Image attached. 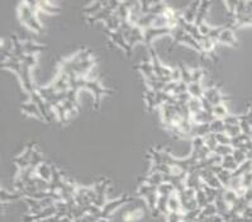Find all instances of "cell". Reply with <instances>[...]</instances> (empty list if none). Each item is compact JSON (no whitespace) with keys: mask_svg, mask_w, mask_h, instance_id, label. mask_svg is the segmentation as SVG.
Returning <instances> with one entry per match:
<instances>
[{"mask_svg":"<svg viewBox=\"0 0 252 222\" xmlns=\"http://www.w3.org/2000/svg\"><path fill=\"white\" fill-rule=\"evenodd\" d=\"M228 115H231V113L228 112V109H227V107L224 105V103L214 105V108H213V116H214L216 119H223V118H226Z\"/></svg>","mask_w":252,"mask_h":222,"instance_id":"e575fe53","label":"cell"},{"mask_svg":"<svg viewBox=\"0 0 252 222\" xmlns=\"http://www.w3.org/2000/svg\"><path fill=\"white\" fill-rule=\"evenodd\" d=\"M200 4H202V1H192V3L186 7V9L183 12V17L186 22L194 23V20H195L196 18V14H198V10H199Z\"/></svg>","mask_w":252,"mask_h":222,"instance_id":"d4e9b609","label":"cell"},{"mask_svg":"<svg viewBox=\"0 0 252 222\" xmlns=\"http://www.w3.org/2000/svg\"><path fill=\"white\" fill-rule=\"evenodd\" d=\"M74 198H75L77 206L88 207L90 205H94V202H95V191L90 187H79Z\"/></svg>","mask_w":252,"mask_h":222,"instance_id":"5bb4252c","label":"cell"},{"mask_svg":"<svg viewBox=\"0 0 252 222\" xmlns=\"http://www.w3.org/2000/svg\"><path fill=\"white\" fill-rule=\"evenodd\" d=\"M200 178H202L203 184L208 185L210 188L214 189H223L222 183L219 182L218 177L210 170V169H204L200 172Z\"/></svg>","mask_w":252,"mask_h":222,"instance_id":"7402d4cb","label":"cell"},{"mask_svg":"<svg viewBox=\"0 0 252 222\" xmlns=\"http://www.w3.org/2000/svg\"><path fill=\"white\" fill-rule=\"evenodd\" d=\"M210 7H212V1H208V0H203L202 4H200L199 10H198V14H196L195 20H194V24H195L196 27H199L200 24L204 23V19H206L207 14H208Z\"/></svg>","mask_w":252,"mask_h":222,"instance_id":"4316f807","label":"cell"},{"mask_svg":"<svg viewBox=\"0 0 252 222\" xmlns=\"http://www.w3.org/2000/svg\"><path fill=\"white\" fill-rule=\"evenodd\" d=\"M221 166H222L224 170H228V172L233 173L235 170H237V169H238L239 165L237 164V162H236L235 158H233L232 155H228V156H226V158L222 159Z\"/></svg>","mask_w":252,"mask_h":222,"instance_id":"1f68e13d","label":"cell"},{"mask_svg":"<svg viewBox=\"0 0 252 222\" xmlns=\"http://www.w3.org/2000/svg\"><path fill=\"white\" fill-rule=\"evenodd\" d=\"M19 198H26L24 194L20 191H13V192H8L5 189H1V202H9V201H17Z\"/></svg>","mask_w":252,"mask_h":222,"instance_id":"f546056e","label":"cell"},{"mask_svg":"<svg viewBox=\"0 0 252 222\" xmlns=\"http://www.w3.org/2000/svg\"><path fill=\"white\" fill-rule=\"evenodd\" d=\"M178 68L180 69V73H181V80L184 83L189 85L193 83V70H190L188 66H186L184 62H179V66Z\"/></svg>","mask_w":252,"mask_h":222,"instance_id":"d6a6232c","label":"cell"},{"mask_svg":"<svg viewBox=\"0 0 252 222\" xmlns=\"http://www.w3.org/2000/svg\"><path fill=\"white\" fill-rule=\"evenodd\" d=\"M51 87L56 91L61 93V91H67L70 89V76L62 71L57 70L56 75L53 77V80L51 81Z\"/></svg>","mask_w":252,"mask_h":222,"instance_id":"d6986e66","label":"cell"},{"mask_svg":"<svg viewBox=\"0 0 252 222\" xmlns=\"http://www.w3.org/2000/svg\"><path fill=\"white\" fill-rule=\"evenodd\" d=\"M22 62H23L26 66H28V68H34L37 65V56L36 55H24V56H22V58H18Z\"/></svg>","mask_w":252,"mask_h":222,"instance_id":"7bdbcfd3","label":"cell"},{"mask_svg":"<svg viewBox=\"0 0 252 222\" xmlns=\"http://www.w3.org/2000/svg\"><path fill=\"white\" fill-rule=\"evenodd\" d=\"M157 191H159V195H166V197H170L174 192H176L175 187H174L171 183H163V184L157 187Z\"/></svg>","mask_w":252,"mask_h":222,"instance_id":"8d00e7d4","label":"cell"},{"mask_svg":"<svg viewBox=\"0 0 252 222\" xmlns=\"http://www.w3.org/2000/svg\"><path fill=\"white\" fill-rule=\"evenodd\" d=\"M70 88L75 90L91 91L94 95V109L99 111L102 98L104 95H109L113 93L112 89L104 88L98 79H89V77H70Z\"/></svg>","mask_w":252,"mask_h":222,"instance_id":"6da1fadb","label":"cell"},{"mask_svg":"<svg viewBox=\"0 0 252 222\" xmlns=\"http://www.w3.org/2000/svg\"><path fill=\"white\" fill-rule=\"evenodd\" d=\"M110 179L99 178L94 184V191H95V202L94 205L98 206L99 208H103L106 205V191L109 188Z\"/></svg>","mask_w":252,"mask_h":222,"instance_id":"4fadbf2b","label":"cell"},{"mask_svg":"<svg viewBox=\"0 0 252 222\" xmlns=\"http://www.w3.org/2000/svg\"><path fill=\"white\" fill-rule=\"evenodd\" d=\"M171 37H173V44H186V46H190V47L194 48L196 52H199V54L202 55L203 59H207L206 52H204V50H203L202 44H200L199 42L195 40V38L192 37L189 33H186L185 30H181L180 27L173 30Z\"/></svg>","mask_w":252,"mask_h":222,"instance_id":"52a82bcc","label":"cell"},{"mask_svg":"<svg viewBox=\"0 0 252 222\" xmlns=\"http://www.w3.org/2000/svg\"><path fill=\"white\" fill-rule=\"evenodd\" d=\"M36 146H37L36 141L30 142V144L24 148L23 151L20 152L19 155H17V156H14L13 163L15 164L18 170H24V169L30 166V162H32V158H33L34 151L37 150Z\"/></svg>","mask_w":252,"mask_h":222,"instance_id":"8fae6325","label":"cell"},{"mask_svg":"<svg viewBox=\"0 0 252 222\" xmlns=\"http://www.w3.org/2000/svg\"><path fill=\"white\" fill-rule=\"evenodd\" d=\"M227 135L229 136L231 138H235L237 136H239L242 133V130H241V126H226V131H224Z\"/></svg>","mask_w":252,"mask_h":222,"instance_id":"f6af8a7d","label":"cell"},{"mask_svg":"<svg viewBox=\"0 0 252 222\" xmlns=\"http://www.w3.org/2000/svg\"><path fill=\"white\" fill-rule=\"evenodd\" d=\"M221 194H222L223 199H224V201H226V202L231 206V207H232L233 205H236V202H237V201L239 199L238 193L235 192V191H232V189H229V188L222 189V193H221Z\"/></svg>","mask_w":252,"mask_h":222,"instance_id":"4dcf8cb0","label":"cell"},{"mask_svg":"<svg viewBox=\"0 0 252 222\" xmlns=\"http://www.w3.org/2000/svg\"><path fill=\"white\" fill-rule=\"evenodd\" d=\"M30 99L36 103L37 107H38V109H40L41 113H42V116H44V121H46V122L52 121L55 112H53L52 107H51V105L48 104L46 101H44V98H42V95L38 93V90H36L34 93H32V94L30 95ZM55 116H56V115H55Z\"/></svg>","mask_w":252,"mask_h":222,"instance_id":"9a60e30c","label":"cell"},{"mask_svg":"<svg viewBox=\"0 0 252 222\" xmlns=\"http://www.w3.org/2000/svg\"><path fill=\"white\" fill-rule=\"evenodd\" d=\"M137 194L143 197V198L147 201V205L151 208V211H156L157 201H159V191H157V187H153V185L146 184V183H141V185L137 189Z\"/></svg>","mask_w":252,"mask_h":222,"instance_id":"30bf717a","label":"cell"},{"mask_svg":"<svg viewBox=\"0 0 252 222\" xmlns=\"http://www.w3.org/2000/svg\"><path fill=\"white\" fill-rule=\"evenodd\" d=\"M242 187L245 191H249L252 188V172L246 173L242 177Z\"/></svg>","mask_w":252,"mask_h":222,"instance_id":"681fc988","label":"cell"},{"mask_svg":"<svg viewBox=\"0 0 252 222\" xmlns=\"http://www.w3.org/2000/svg\"><path fill=\"white\" fill-rule=\"evenodd\" d=\"M188 93H189L192 98L202 99V98H204L206 89L202 87V81H195V83L189 84V87H188Z\"/></svg>","mask_w":252,"mask_h":222,"instance_id":"83f0119b","label":"cell"},{"mask_svg":"<svg viewBox=\"0 0 252 222\" xmlns=\"http://www.w3.org/2000/svg\"><path fill=\"white\" fill-rule=\"evenodd\" d=\"M130 201H132V195L123 194L119 198L106 202V205L102 208V219H108L112 213L116 212L117 209L119 208L120 206L126 205V203H128Z\"/></svg>","mask_w":252,"mask_h":222,"instance_id":"e0dca14e","label":"cell"},{"mask_svg":"<svg viewBox=\"0 0 252 222\" xmlns=\"http://www.w3.org/2000/svg\"><path fill=\"white\" fill-rule=\"evenodd\" d=\"M91 55H93V51L90 50V48H83V50H80L75 55H73L71 58L59 60V69L57 70L62 71V73L67 74L69 76H71V74L74 73V69L76 68L79 64H81L83 61L91 59Z\"/></svg>","mask_w":252,"mask_h":222,"instance_id":"5b68a950","label":"cell"},{"mask_svg":"<svg viewBox=\"0 0 252 222\" xmlns=\"http://www.w3.org/2000/svg\"><path fill=\"white\" fill-rule=\"evenodd\" d=\"M38 12H41L38 1H20L18 5V18L20 23L24 24L28 30L42 34L44 33V28L38 19Z\"/></svg>","mask_w":252,"mask_h":222,"instance_id":"7a4b0ae2","label":"cell"},{"mask_svg":"<svg viewBox=\"0 0 252 222\" xmlns=\"http://www.w3.org/2000/svg\"><path fill=\"white\" fill-rule=\"evenodd\" d=\"M98 222H108V220H106V219H100Z\"/></svg>","mask_w":252,"mask_h":222,"instance_id":"f907efd6","label":"cell"},{"mask_svg":"<svg viewBox=\"0 0 252 222\" xmlns=\"http://www.w3.org/2000/svg\"><path fill=\"white\" fill-rule=\"evenodd\" d=\"M143 216L142 209H134L132 212L127 213V215L123 216V220L126 222H134V221H138L141 217Z\"/></svg>","mask_w":252,"mask_h":222,"instance_id":"b9f144b4","label":"cell"},{"mask_svg":"<svg viewBox=\"0 0 252 222\" xmlns=\"http://www.w3.org/2000/svg\"><path fill=\"white\" fill-rule=\"evenodd\" d=\"M149 56H151V64H152V68L155 70V74L159 77L160 80L163 81V83H170V81H180L181 80V73H180L179 68L171 69L167 68L161 62V60L159 59V55H157L156 50L152 47L148 48Z\"/></svg>","mask_w":252,"mask_h":222,"instance_id":"3957f363","label":"cell"},{"mask_svg":"<svg viewBox=\"0 0 252 222\" xmlns=\"http://www.w3.org/2000/svg\"><path fill=\"white\" fill-rule=\"evenodd\" d=\"M103 32L106 37H108V40L112 42V44H116V46H118V47L122 48V50L126 52L127 58H131V56H132L133 50L130 47V44H128V42H127L126 37H124V34H123L119 30H106V28H104Z\"/></svg>","mask_w":252,"mask_h":222,"instance_id":"7c38bea8","label":"cell"},{"mask_svg":"<svg viewBox=\"0 0 252 222\" xmlns=\"http://www.w3.org/2000/svg\"><path fill=\"white\" fill-rule=\"evenodd\" d=\"M207 75V70L206 69H202V68H195L193 70V83H195V81H202L203 77Z\"/></svg>","mask_w":252,"mask_h":222,"instance_id":"bcb514c9","label":"cell"},{"mask_svg":"<svg viewBox=\"0 0 252 222\" xmlns=\"http://www.w3.org/2000/svg\"><path fill=\"white\" fill-rule=\"evenodd\" d=\"M38 5H40L41 12H44V13L59 14L61 12L60 7L53 5V4L50 3V1H38Z\"/></svg>","mask_w":252,"mask_h":222,"instance_id":"836d02e7","label":"cell"},{"mask_svg":"<svg viewBox=\"0 0 252 222\" xmlns=\"http://www.w3.org/2000/svg\"><path fill=\"white\" fill-rule=\"evenodd\" d=\"M120 1H116V0H112V1H104V7L102 8L100 12L93 15V17H88L87 22L88 24H95L96 22H104L105 23L106 20L109 19L112 15L117 12V9L119 8Z\"/></svg>","mask_w":252,"mask_h":222,"instance_id":"9c48e42d","label":"cell"},{"mask_svg":"<svg viewBox=\"0 0 252 222\" xmlns=\"http://www.w3.org/2000/svg\"><path fill=\"white\" fill-rule=\"evenodd\" d=\"M216 138H217V141H218L219 145H231V144H232V138L229 137L226 132H222V133H217Z\"/></svg>","mask_w":252,"mask_h":222,"instance_id":"7dc6e473","label":"cell"},{"mask_svg":"<svg viewBox=\"0 0 252 222\" xmlns=\"http://www.w3.org/2000/svg\"><path fill=\"white\" fill-rule=\"evenodd\" d=\"M20 111L23 112L24 115L28 116V117H34L37 119H40V121H44V116L41 113V111L38 109L37 104L34 103L33 101H27L23 102L22 104H20Z\"/></svg>","mask_w":252,"mask_h":222,"instance_id":"cb8c5ba5","label":"cell"},{"mask_svg":"<svg viewBox=\"0 0 252 222\" xmlns=\"http://www.w3.org/2000/svg\"><path fill=\"white\" fill-rule=\"evenodd\" d=\"M134 69H137V70H139L141 73H142L143 77H145V81L160 80L159 77L156 76V74H155V70H153L152 64H151V61H149V60L139 62L138 65H136V66H134Z\"/></svg>","mask_w":252,"mask_h":222,"instance_id":"603a6c76","label":"cell"},{"mask_svg":"<svg viewBox=\"0 0 252 222\" xmlns=\"http://www.w3.org/2000/svg\"><path fill=\"white\" fill-rule=\"evenodd\" d=\"M159 109H160V117H161V123H163V128H165L166 126H169L174 118L178 116L176 104L174 105V104H169V103H166V104L161 105Z\"/></svg>","mask_w":252,"mask_h":222,"instance_id":"ffe728a7","label":"cell"},{"mask_svg":"<svg viewBox=\"0 0 252 222\" xmlns=\"http://www.w3.org/2000/svg\"><path fill=\"white\" fill-rule=\"evenodd\" d=\"M188 108H189L190 113L193 116L198 115L199 112L203 111V105H202V101L200 99H196V98H192L188 103Z\"/></svg>","mask_w":252,"mask_h":222,"instance_id":"d590c367","label":"cell"},{"mask_svg":"<svg viewBox=\"0 0 252 222\" xmlns=\"http://www.w3.org/2000/svg\"><path fill=\"white\" fill-rule=\"evenodd\" d=\"M188 87H189V85L186 84V83H184L183 80L178 81V85H176V89L175 91H174V95L178 97V95H181L184 94V93H188Z\"/></svg>","mask_w":252,"mask_h":222,"instance_id":"c3c4849f","label":"cell"},{"mask_svg":"<svg viewBox=\"0 0 252 222\" xmlns=\"http://www.w3.org/2000/svg\"><path fill=\"white\" fill-rule=\"evenodd\" d=\"M103 7H104V1H93L90 5L83 8V9H81V13H83L87 18L93 17V15H95L98 12H100Z\"/></svg>","mask_w":252,"mask_h":222,"instance_id":"f1b7e54d","label":"cell"},{"mask_svg":"<svg viewBox=\"0 0 252 222\" xmlns=\"http://www.w3.org/2000/svg\"><path fill=\"white\" fill-rule=\"evenodd\" d=\"M12 42H13V52L14 56L17 58H22L24 55H36L40 52H44L47 48L46 44H36L33 41H20L17 37V34H12Z\"/></svg>","mask_w":252,"mask_h":222,"instance_id":"277c9868","label":"cell"},{"mask_svg":"<svg viewBox=\"0 0 252 222\" xmlns=\"http://www.w3.org/2000/svg\"><path fill=\"white\" fill-rule=\"evenodd\" d=\"M218 44H228L231 47H238V41L236 38L235 36V30L231 28V23L226 24V28L222 30V33L219 34Z\"/></svg>","mask_w":252,"mask_h":222,"instance_id":"44dd1931","label":"cell"},{"mask_svg":"<svg viewBox=\"0 0 252 222\" xmlns=\"http://www.w3.org/2000/svg\"><path fill=\"white\" fill-rule=\"evenodd\" d=\"M204 142H206V146L207 148L210 150V151L214 154V151H216V148H218V141H217V138H216V135L214 133H208V135L204 137Z\"/></svg>","mask_w":252,"mask_h":222,"instance_id":"f35d334b","label":"cell"},{"mask_svg":"<svg viewBox=\"0 0 252 222\" xmlns=\"http://www.w3.org/2000/svg\"><path fill=\"white\" fill-rule=\"evenodd\" d=\"M222 121L226 126H237L241 123V115H228Z\"/></svg>","mask_w":252,"mask_h":222,"instance_id":"ee69618b","label":"cell"},{"mask_svg":"<svg viewBox=\"0 0 252 222\" xmlns=\"http://www.w3.org/2000/svg\"><path fill=\"white\" fill-rule=\"evenodd\" d=\"M119 30L124 34L127 42L130 44V47L132 48L138 44H145V36H143V30H141L137 26H133L130 23V20H124L120 24Z\"/></svg>","mask_w":252,"mask_h":222,"instance_id":"8992f818","label":"cell"},{"mask_svg":"<svg viewBox=\"0 0 252 222\" xmlns=\"http://www.w3.org/2000/svg\"><path fill=\"white\" fill-rule=\"evenodd\" d=\"M210 127V133H222V132L226 131V125H224V122L222 119H214V121L209 125Z\"/></svg>","mask_w":252,"mask_h":222,"instance_id":"74e56055","label":"cell"},{"mask_svg":"<svg viewBox=\"0 0 252 222\" xmlns=\"http://www.w3.org/2000/svg\"><path fill=\"white\" fill-rule=\"evenodd\" d=\"M148 158L151 159L152 164H166L170 165V166H175L176 162H178V158L173 156L171 152L169 151L167 148H148Z\"/></svg>","mask_w":252,"mask_h":222,"instance_id":"ba28073f","label":"cell"},{"mask_svg":"<svg viewBox=\"0 0 252 222\" xmlns=\"http://www.w3.org/2000/svg\"><path fill=\"white\" fill-rule=\"evenodd\" d=\"M36 174L40 177V178H42L44 180H46V182H51V179H52V163H48L46 160L44 163H42V164L37 168L36 170Z\"/></svg>","mask_w":252,"mask_h":222,"instance_id":"484cf974","label":"cell"},{"mask_svg":"<svg viewBox=\"0 0 252 222\" xmlns=\"http://www.w3.org/2000/svg\"><path fill=\"white\" fill-rule=\"evenodd\" d=\"M247 154H249V152L245 151V150H241V148H235V150H233L232 156L235 158V160L237 162V164L241 165L249 160V156H247Z\"/></svg>","mask_w":252,"mask_h":222,"instance_id":"ab89813d","label":"cell"},{"mask_svg":"<svg viewBox=\"0 0 252 222\" xmlns=\"http://www.w3.org/2000/svg\"><path fill=\"white\" fill-rule=\"evenodd\" d=\"M233 150H235V148H233L231 145H218V148H216L214 154L221 156V158H226V156H228V155L233 154Z\"/></svg>","mask_w":252,"mask_h":222,"instance_id":"60d3db41","label":"cell"},{"mask_svg":"<svg viewBox=\"0 0 252 222\" xmlns=\"http://www.w3.org/2000/svg\"><path fill=\"white\" fill-rule=\"evenodd\" d=\"M173 30L171 28H156V27H149L143 30V36H145V44L146 47H152L153 40H156L157 37L161 36H171Z\"/></svg>","mask_w":252,"mask_h":222,"instance_id":"2e32d148","label":"cell"},{"mask_svg":"<svg viewBox=\"0 0 252 222\" xmlns=\"http://www.w3.org/2000/svg\"><path fill=\"white\" fill-rule=\"evenodd\" d=\"M204 98L208 99L213 105H218L222 104L223 102L228 101L229 97L228 95H224L221 91V85H216V87L208 88L206 89V93H204Z\"/></svg>","mask_w":252,"mask_h":222,"instance_id":"ac0fdd59","label":"cell"}]
</instances>
